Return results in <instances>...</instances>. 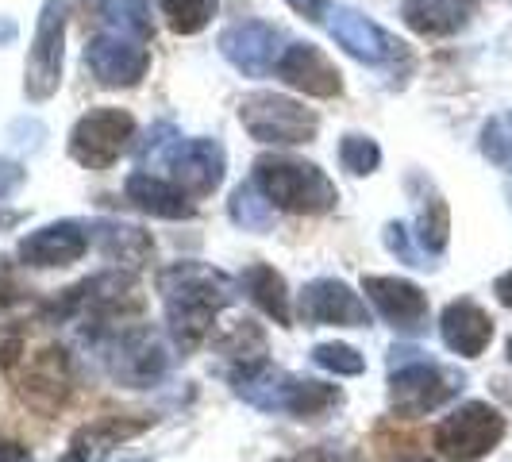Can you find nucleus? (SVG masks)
I'll return each instance as SVG.
<instances>
[{
    "instance_id": "423d86ee",
    "label": "nucleus",
    "mask_w": 512,
    "mask_h": 462,
    "mask_svg": "<svg viewBox=\"0 0 512 462\" xmlns=\"http://www.w3.org/2000/svg\"><path fill=\"white\" fill-rule=\"evenodd\" d=\"M505 432H509V420L493 409V405H486V401H466V405H459V409L447 412L439 420L432 443H436V451L443 459L478 462L486 459L489 451L505 439Z\"/></svg>"
},
{
    "instance_id": "2f4dec72",
    "label": "nucleus",
    "mask_w": 512,
    "mask_h": 462,
    "mask_svg": "<svg viewBox=\"0 0 512 462\" xmlns=\"http://www.w3.org/2000/svg\"><path fill=\"white\" fill-rule=\"evenodd\" d=\"M285 4H289L293 12H301L305 20H320V16L328 12V4H324V0H285Z\"/></svg>"
},
{
    "instance_id": "cd10ccee",
    "label": "nucleus",
    "mask_w": 512,
    "mask_h": 462,
    "mask_svg": "<svg viewBox=\"0 0 512 462\" xmlns=\"http://www.w3.org/2000/svg\"><path fill=\"white\" fill-rule=\"evenodd\" d=\"M339 162H343L347 174L366 178V174H374V170L382 166V147H378L370 135H343V143H339Z\"/></svg>"
},
{
    "instance_id": "f3484780",
    "label": "nucleus",
    "mask_w": 512,
    "mask_h": 462,
    "mask_svg": "<svg viewBox=\"0 0 512 462\" xmlns=\"http://www.w3.org/2000/svg\"><path fill=\"white\" fill-rule=\"evenodd\" d=\"M89 251V228L77 220H58L47 228H35L20 239V262L35 270H51V266H70Z\"/></svg>"
},
{
    "instance_id": "20e7f679",
    "label": "nucleus",
    "mask_w": 512,
    "mask_h": 462,
    "mask_svg": "<svg viewBox=\"0 0 512 462\" xmlns=\"http://www.w3.org/2000/svg\"><path fill=\"white\" fill-rule=\"evenodd\" d=\"M462 389V374L439 366V362L420 359H405L393 362V374H389V409L405 420H416V416H428V412L443 409L447 401H455Z\"/></svg>"
},
{
    "instance_id": "9d476101",
    "label": "nucleus",
    "mask_w": 512,
    "mask_h": 462,
    "mask_svg": "<svg viewBox=\"0 0 512 462\" xmlns=\"http://www.w3.org/2000/svg\"><path fill=\"white\" fill-rule=\"evenodd\" d=\"M108 374L124 385H151L166 374L170 355H166V343L147 328H131V332H116L108 343Z\"/></svg>"
},
{
    "instance_id": "6e6552de",
    "label": "nucleus",
    "mask_w": 512,
    "mask_h": 462,
    "mask_svg": "<svg viewBox=\"0 0 512 462\" xmlns=\"http://www.w3.org/2000/svg\"><path fill=\"white\" fill-rule=\"evenodd\" d=\"M135 139V120L124 108H93L70 131V154L85 170H108Z\"/></svg>"
},
{
    "instance_id": "1a4fd4ad",
    "label": "nucleus",
    "mask_w": 512,
    "mask_h": 462,
    "mask_svg": "<svg viewBox=\"0 0 512 462\" xmlns=\"http://www.w3.org/2000/svg\"><path fill=\"white\" fill-rule=\"evenodd\" d=\"M85 66L108 89H131V85H139L147 77V70H151V51L135 35L101 31L85 47Z\"/></svg>"
},
{
    "instance_id": "e433bc0d",
    "label": "nucleus",
    "mask_w": 512,
    "mask_h": 462,
    "mask_svg": "<svg viewBox=\"0 0 512 462\" xmlns=\"http://www.w3.org/2000/svg\"><path fill=\"white\" fill-rule=\"evenodd\" d=\"M405 462H432V459H405Z\"/></svg>"
},
{
    "instance_id": "412c9836",
    "label": "nucleus",
    "mask_w": 512,
    "mask_h": 462,
    "mask_svg": "<svg viewBox=\"0 0 512 462\" xmlns=\"http://www.w3.org/2000/svg\"><path fill=\"white\" fill-rule=\"evenodd\" d=\"M239 285L247 289V297L255 301L274 324H282V328H293V308H289V289H285V278L274 270V266H266V262H255V266H247L243 270V278Z\"/></svg>"
},
{
    "instance_id": "c9c22d12",
    "label": "nucleus",
    "mask_w": 512,
    "mask_h": 462,
    "mask_svg": "<svg viewBox=\"0 0 512 462\" xmlns=\"http://www.w3.org/2000/svg\"><path fill=\"white\" fill-rule=\"evenodd\" d=\"M16 39V24L12 20H0V43H12Z\"/></svg>"
},
{
    "instance_id": "0eeeda50",
    "label": "nucleus",
    "mask_w": 512,
    "mask_h": 462,
    "mask_svg": "<svg viewBox=\"0 0 512 462\" xmlns=\"http://www.w3.org/2000/svg\"><path fill=\"white\" fill-rule=\"evenodd\" d=\"M62 54H66V0H43L35 39L27 51L24 93L27 101H47L62 81Z\"/></svg>"
},
{
    "instance_id": "2eb2a0df",
    "label": "nucleus",
    "mask_w": 512,
    "mask_h": 462,
    "mask_svg": "<svg viewBox=\"0 0 512 462\" xmlns=\"http://www.w3.org/2000/svg\"><path fill=\"white\" fill-rule=\"evenodd\" d=\"M297 312L305 324H335V328H366L370 308L359 293L339 278H316L301 289Z\"/></svg>"
},
{
    "instance_id": "7c9ffc66",
    "label": "nucleus",
    "mask_w": 512,
    "mask_h": 462,
    "mask_svg": "<svg viewBox=\"0 0 512 462\" xmlns=\"http://www.w3.org/2000/svg\"><path fill=\"white\" fill-rule=\"evenodd\" d=\"M20 185H24V166H20V162H8V158H0V197L16 193Z\"/></svg>"
},
{
    "instance_id": "6ab92c4d",
    "label": "nucleus",
    "mask_w": 512,
    "mask_h": 462,
    "mask_svg": "<svg viewBox=\"0 0 512 462\" xmlns=\"http://www.w3.org/2000/svg\"><path fill=\"white\" fill-rule=\"evenodd\" d=\"M478 16V0H405L401 20L424 39H447Z\"/></svg>"
},
{
    "instance_id": "f03ea898",
    "label": "nucleus",
    "mask_w": 512,
    "mask_h": 462,
    "mask_svg": "<svg viewBox=\"0 0 512 462\" xmlns=\"http://www.w3.org/2000/svg\"><path fill=\"white\" fill-rule=\"evenodd\" d=\"M235 393L262 412H289L297 420H312L324 416L343 401V393L335 385L312 382V378H293L289 370H278L270 362H255V366H239L231 374Z\"/></svg>"
},
{
    "instance_id": "b1692460",
    "label": "nucleus",
    "mask_w": 512,
    "mask_h": 462,
    "mask_svg": "<svg viewBox=\"0 0 512 462\" xmlns=\"http://www.w3.org/2000/svg\"><path fill=\"white\" fill-rule=\"evenodd\" d=\"M228 212L243 231H266L274 224V205L266 201V193L258 189L255 181H243V185L231 193Z\"/></svg>"
},
{
    "instance_id": "aec40b11",
    "label": "nucleus",
    "mask_w": 512,
    "mask_h": 462,
    "mask_svg": "<svg viewBox=\"0 0 512 462\" xmlns=\"http://www.w3.org/2000/svg\"><path fill=\"white\" fill-rule=\"evenodd\" d=\"M128 201L139 208V212L158 216V220H193V216H197L193 197H189L185 189H178L174 181L154 178V174H131Z\"/></svg>"
},
{
    "instance_id": "f8f14e48",
    "label": "nucleus",
    "mask_w": 512,
    "mask_h": 462,
    "mask_svg": "<svg viewBox=\"0 0 512 462\" xmlns=\"http://www.w3.org/2000/svg\"><path fill=\"white\" fill-rule=\"evenodd\" d=\"M220 54L228 58L239 74L262 77L278 66V58L285 54V39L274 24H262V20H243V24H231L220 31Z\"/></svg>"
},
{
    "instance_id": "a211bd4d",
    "label": "nucleus",
    "mask_w": 512,
    "mask_h": 462,
    "mask_svg": "<svg viewBox=\"0 0 512 462\" xmlns=\"http://www.w3.org/2000/svg\"><path fill=\"white\" fill-rule=\"evenodd\" d=\"M439 335H443V343L462 355V359H478V355H486V347L493 343V320H489V312L478 301H470V297H459V301H451V305L443 308V316H439Z\"/></svg>"
},
{
    "instance_id": "f257e3e1",
    "label": "nucleus",
    "mask_w": 512,
    "mask_h": 462,
    "mask_svg": "<svg viewBox=\"0 0 512 462\" xmlns=\"http://www.w3.org/2000/svg\"><path fill=\"white\" fill-rule=\"evenodd\" d=\"M158 293L166 305L170 335L178 339V347L189 351L212 332L216 316L235 301V282L208 262H178V266L162 270Z\"/></svg>"
},
{
    "instance_id": "7ed1b4c3",
    "label": "nucleus",
    "mask_w": 512,
    "mask_h": 462,
    "mask_svg": "<svg viewBox=\"0 0 512 462\" xmlns=\"http://www.w3.org/2000/svg\"><path fill=\"white\" fill-rule=\"evenodd\" d=\"M251 181L266 193L270 205L293 216H324L339 201L335 181L320 166L297 158H258Z\"/></svg>"
},
{
    "instance_id": "ddd939ff",
    "label": "nucleus",
    "mask_w": 512,
    "mask_h": 462,
    "mask_svg": "<svg viewBox=\"0 0 512 462\" xmlns=\"http://www.w3.org/2000/svg\"><path fill=\"white\" fill-rule=\"evenodd\" d=\"M166 166H170L178 189H185L189 197H208L224 181L228 154L216 139H174V147L166 154Z\"/></svg>"
},
{
    "instance_id": "4468645a",
    "label": "nucleus",
    "mask_w": 512,
    "mask_h": 462,
    "mask_svg": "<svg viewBox=\"0 0 512 462\" xmlns=\"http://www.w3.org/2000/svg\"><path fill=\"white\" fill-rule=\"evenodd\" d=\"M362 293L370 297V305L378 308L389 328L405 335H416L428 328V297L424 289L409 278H382V274H366L362 278Z\"/></svg>"
},
{
    "instance_id": "4c0bfd02",
    "label": "nucleus",
    "mask_w": 512,
    "mask_h": 462,
    "mask_svg": "<svg viewBox=\"0 0 512 462\" xmlns=\"http://www.w3.org/2000/svg\"><path fill=\"white\" fill-rule=\"evenodd\" d=\"M509 362H512V339H509Z\"/></svg>"
},
{
    "instance_id": "4be33fe9",
    "label": "nucleus",
    "mask_w": 512,
    "mask_h": 462,
    "mask_svg": "<svg viewBox=\"0 0 512 462\" xmlns=\"http://www.w3.org/2000/svg\"><path fill=\"white\" fill-rule=\"evenodd\" d=\"M447 239H451V212H447V201L428 185L424 197L416 201V243L424 255H443Z\"/></svg>"
},
{
    "instance_id": "39448f33",
    "label": "nucleus",
    "mask_w": 512,
    "mask_h": 462,
    "mask_svg": "<svg viewBox=\"0 0 512 462\" xmlns=\"http://www.w3.org/2000/svg\"><path fill=\"white\" fill-rule=\"evenodd\" d=\"M239 124L258 143L297 147V143H312L316 139L320 116L312 108H305L301 101L282 97V93H247L239 101Z\"/></svg>"
},
{
    "instance_id": "393cba45",
    "label": "nucleus",
    "mask_w": 512,
    "mask_h": 462,
    "mask_svg": "<svg viewBox=\"0 0 512 462\" xmlns=\"http://www.w3.org/2000/svg\"><path fill=\"white\" fill-rule=\"evenodd\" d=\"M97 20L104 24V31L151 39V20H147L143 0H97Z\"/></svg>"
},
{
    "instance_id": "f704fd0d",
    "label": "nucleus",
    "mask_w": 512,
    "mask_h": 462,
    "mask_svg": "<svg viewBox=\"0 0 512 462\" xmlns=\"http://www.w3.org/2000/svg\"><path fill=\"white\" fill-rule=\"evenodd\" d=\"M16 355H20V335L12 332V335H8V339L0 335V362H12V359H16Z\"/></svg>"
},
{
    "instance_id": "dca6fc26",
    "label": "nucleus",
    "mask_w": 512,
    "mask_h": 462,
    "mask_svg": "<svg viewBox=\"0 0 512 462\" xmlns=\"http://www.w3.org/2000/svg\"><path fill=\"white\" fill-rule=\"evenodd\" d=\"M274 70H278V77H282L289 89H297L305 97L328 101V97L343 93V77L332 66V58L320 51L316 43H289Z\"/></svg>"
},
{
    "instance_id": "473e14b6",
    "label": "nucleus",
    "mask_w": 512,
    "mask_h": 462,
    "mask_svg": "<svg viewBox=\"0 0 512 462\" xmlns=\"http://www.w3.org/2000/svg\"><path fill=\"white\" fill-rule=\"evenodd\" d=\"M493 293H497V301L505 308H512V270H505L497 282H493Z\"/></svg>"
},
{
    "instance_id": "a878e982",
    "label": "nucleus",
    "mask_w": 512,
    "mask_h": 462,
    "mask_svg": "<svg viewBox=\"0 0 512 462\" xmlns=\"http://www.w3.org/2000/svg\"><path fill=\"white\" fill-rule=\"evenodd\" d=\"M220 0H162V16L178 35H197L212 24Z\"/></svg>"
},
{
    "instance_id": "5701e85b",
    "label": "nucleus",
    "mask_w": 512,
    "mask_h": 462,
    "mask_svg": "<svg viewBox=\"0 0 512 462\" xmlns=\"http://www.w3.org/2000/svg\"><path fill=\"white\" fill-rule=\"evenodd\" d=\"M43 393H51V409H58L70 393V378H66V359L62 351H43V359H35L31 374L24 382V397L31 405L43 409Z\"/></svg>"
},
{
    "instance_id": "bb28decb",
    "label": "nucleus",
    "mask_w": 512,
    "mask_h": 462,
    "mask_svg": "<svg viewBox=\"0 0 512 462\" xmlns=\"http://www.w3.org/2000/svg\"><path fill=\"white\" fill-rule=\"evenodd\" d=\"M478 147H482V154H486L497 170L512 174V112H501V116L489 120L486 128H482Z\"/></svg>"
},
{
    "instance_id": "72a5a7b5",
    "label": "nucleus",
    "mask_w": 512,
    "mask_h": 462,
    "mask_svg": "<svg viewBox=\"0 0 512 462\" xmlns=\"http://www.w3.org/2000/svg\"><path fill=\"white\" fill-rule=\"evenodd\" d=\"M0 462H31V455H27L20 443H4L0 439Z\"/></svg>"
},
{
    "instance_id": "9b49d317",
    "label": "nucleus",
    "mask_w": 512,
    "mask_h": 462,
    "mask_svg": "<svg viewBox=\"0 0 512 462\" xmlns=\"http://www.w3.org/2000/svg\"><path fill=\"white\" fill-rule=\"evenodd\" d=\"M328 31H332V39L343 51L351 54V58H359V62H366V66H389V62L405 58V43L393 39L385 27L366 20L355 8L335 4L332 12H328Z\"/></svg>"
},
{
    "instance_id": "c756f323",
    "label": "nucleus",
    "mask_w": 512,
    "mask_h": 462,
    "mask_svg": "<svg viewBox=\"0 0 512 462\" xmlns=\"http://www.w3.org/2000/svg\"><path fill=\"white\" fill-rule=\"evenodd\" d=\"M385 247H389L397 258H405L409 266H432L428 255L416 251V247L409 243V228H405V224H389V228H385Z\"/></svg>"
},
{
    "instance_id": "c85d7f7f",
    "label": "nucleus",
    "mask_w": 512,
    "mask_h": 462,
    "mask_svg": "<svg viewBox=\"0 0 512 462\" xmlns=\"http://www.w3.org/2000/svg\"><path fill=\"white\" fill-rule=\"evenodd\" d=\"M312 362L324 366V370H332V374H343V378H355V374L366 370V359H362L355 347H347V343H320L312 351Z\"/></svg>"
}]
</instances>
